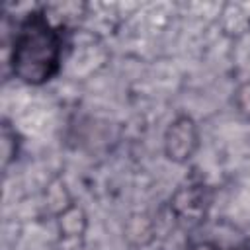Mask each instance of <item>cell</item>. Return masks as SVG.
Returning <instances> with one entry per match:
<instances>
[{"label":"cell","instance_id":"cell-2","mask_svg":"<svg viewBox=\"0 0 250 250\" xmlns=\"http://www.w3.org/2000/svg\"><path fill=\"white\" fill-rule=\"evenodd\" d=\"M199 146V131L191 117H176L164 133V152L172 162H188Z\"/></svg>","mask_w":250,"mask_h":250},{"label":"cell","instance_id":"cell-5","mask_svg":"<svg viewBox=\"0 0 250 250\" xmlns=\"http://www.w3.org/2000/svg\"><path fill=\"white\" fill-rule=\"evenodd\" d=\"M236 105H238V109H240L246 117H250V82H246V84L236 92Z\"/></svg>","mask_w":250,"mask_h":250},{"label":"cell","instance_id":"cell-6","mask_svg":"<svg viewBox=\"0 0 250 250\" xmlns=\"http://www.w3.org/2000/svg\"><path fill=\"white\" fill-rule=\"evenodd\" d=\"M189 250H223L217 242H211V240H199V242H193L189 246Z\"/></svg>","mask_w":250,"mask_h":250},{"label":"cell","instance_id":"cell-1","mask_svg":"<svg viewBox=\"0 0 250 250\" xmlns=\"http://www.w3.org/2000/svg\"><path fill=\"white\" fill-rule=\"evenodd\" d=\"M62 61V33L39 10L20 20L12 37L10 68L29 86H41L57 76Z\"/></svg>","mask_w":250,"mask_h":250},{"label":"cell","instance_id":"cell-4","mask_svg":"<svg viewBox=\"0 0 250 250\" xmlns=\"http://www.w3.org/2000/svg\"><path fill=\"white\" fill-rule=\"evenodd\" d=\"M18 156V137L16 131L10 127L8 121H4L2 125V164L4 168H8L10 162H14Z\"/></svg>","mask_w":250,"mask_h":250},{"label":"cell","instance_id":"cell-3","mask_svg":"<svg viewBox=\"0 0 250 250\" xmlns=\"http://www.w3.org/2000/svg\"><path fill=\"white\" fill-rule=\"evenodd\" d=\"M174 209L176 215L182 221L188 223H197L205 217L207 213V197H205V189L201 186H189L188 189L180 191L174 199Z\"/></svg>","mask_w":250,"mask_h":250}]
</instances>
